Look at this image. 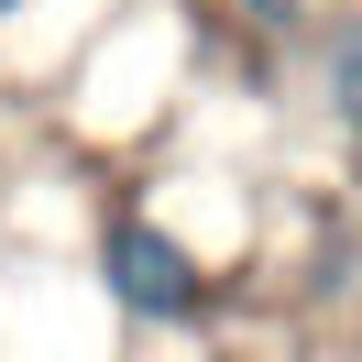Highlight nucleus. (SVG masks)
<instances>
[{"label": "nucleus", "instance_id": "obj_1", "mask_svg": "<svg viewBox=\"0 0 362 362\" xmlns=\"http://www.w3.org/2000/svg\"><path fill=\"white\" fill-rule=\"evenodd\" d=\"M99 286H110L121 318H154V329L209 318V264L165 220H110V230H99Z\"/></svg>", "mask_w": 362, "mask_h": 362}, {"label": "nucleus", "instance_id": "obj_2", "mask_svg": "<svg viewBox=\"0 0 362 362\" xmlns=\"http://www.w3.org/2000/svg\"><path fill=\"white\" fill-rule=\"evenodd\" d=\"M318 66H329V110H340V121L362 132V11H351L340 33H329V55H318Z\"/></svg>", "mask_w": 362, "mask_h": 362}, {"label": "nucleus", "instance_id": "obj_3", "mask_svg": "<svg viewBox=\"0 0 362 362\" xmlns=\"http://www.w3.org/2000/svg\"><path fill=\"white\" fill-rule=\"evenodd\" d=\"M0 11H23V0H0Z\"/></svg>", "mask_w": 362, "mask_h": 362}]
</instances>
